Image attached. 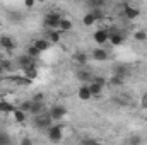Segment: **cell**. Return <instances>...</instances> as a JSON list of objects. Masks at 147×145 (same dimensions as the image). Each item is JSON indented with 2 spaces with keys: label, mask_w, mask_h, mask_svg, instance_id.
<instances>
[{
  "label": "cell",
  "mask_w": 147,
  "mask_h": 145,
  "mask_svg": "<svg viewBox=\"0 0 147 145\" xmlns=\"http://www.w3.org/2000/svg\"><path fill=\"white\" fill-rule=\"evenodd\" d=\"M34 126L39 128V130H46L48 126H51V123H53V118L50 116V113L48 111H43V113H39L34 116Z\"/></svg>",
  "instance_id": "1"
},
{
  "label": "cell",
  "mask_w": 147,
  "mask_h": 145,
  "mask_svg": "<svg viewBox=\"0 0 147 145\" xmlns=\"http://www.w3.org/2000/svg\"><path fill=\"white\" fill-rule=\"evenodd\" d=\"M60 19H62V14H58V12H48L46 15H45V21H43V24H45V28L46 29H58V26H60Z\"/></svg>",
  "instance_id": "2"
},
{
  "label": "cell",
  "mask_w": 147,
  "mask_h": 145,
  "mask_svg": "<svg viewBox=\"0 0 147 145\" xmlns=\"http://www.w3.org/2000/svg\"><path fill=\"white\" fill-rule=\"evenodd\" d=\"M45 132H46L50 142H60L62 137H63V126H62V125H51V126H48Z\"/></svg>",
  "instance_id": "3"
},
{
  "label": "cell",
  "mask_w": 147,
  "mask_h": 145,
  "mask_svg": "<svg viewBox=\"0 0 147 145\" xmlns=\"http://www.w3.org/2000/svg\"><path fill=\"white\" fill-rule=\"evenodd\" d=\"M48 113H50V116L53 118V121H60L62 118H65L67 108L62 106V104H57V106H51V108L48 109Z\"/></svg>",
  "instance_id": "4"
},
{
  "label": "cell",
  "mask_w": 147,
  "mask_h": 145,
  "mask_svg": "<svg viewBox=\"0 0 147 145\" xmlns=\"http://www.w3.org/2000/svg\"><path fill=\"white\" fill-rule=\"evenodd\" d=\"M34 60H36V58H33L31 55H28V53H22V55H19V56L16 58V65H17L19 68H26V67L33 65V63H34Z\"/></svg>",
  "instance_id": "5"
},
{
  "label": "cell",
  "mask_w": 147,
  "mask_h": 145,
  "mask_svg": "<svg viewBox=\"0 0 147 145\" xmlns=\"http://www.w3.org/2000/svg\"><path fill=\"white\" fill-rule=\"evenodd\" d=\"M0 46H2L5 51H14V50H16V41L12 39V36L3 34V36H0Z\"/></svg>",
  "instance_id": "6"
},
{
  "label": "cell",
  "mask_w": 147,
  "mask_h": 145,
  "mask_svg": "<svg viewBox=\"0 0 147 145\" xmlns=\"http://www.w3.org/2000/svg\"><path fill=\"white\" fill-rule=\"evenodd\" d=\"M92 36H94V41H96L99 46H103V44L108 43V39H110V31H108V29H98Z\"/></svg>",
  "instance_id": "7"
},
{
  "label": "cell",
  "mask_w": 147,
  "mask_h": 145,
  "mask_svg": "<svg viewBox=\"0 0 147 145\" xmlns=\"http://www.w3.org/2000/svg\"><path fill=\"white\" fill-rule=\"evenodd\" d=\"M123 39H125V36H123V33L120 31V29H113V31H110V41L113 46H120L121 43H123Z\"/></svg>",
  "instance_id": "8"
},
{
  "label": "cell",
  "mask_w": 147,
  "mask_h": 145,
  "mask_svg": "<svg viewBox=\"0 0 147 145\" xmlns=\"http://www.w3.org/2000/svg\"><path fill=\"white\" fill-rule=\"evenodd\" d=\"M45 38L51 43V44H57L60 43V38H62V31L60 29H46L45 33Z\"/></svg>",
  "instance_id": "9"
},
{
  "label": "cell",
  "mask_w": 147,
  "mask_h": 145,
  "mask_svg": "<svg viewBox=\"0 0 147 145\" xmlns=\"http://www.w3.org/2000/svg\"><path fill=\"white\" fill-rule=\"evenodd\" d=\"M123 15H125L128 21H134V19H137V17L140 15V10H139L137 7H132V5H125V9H123Z\"/></svg>",
  "instance_id": "10"
},
{
  "label": "cell",
  "mask_w": 147,
  "mask_h": 145,
  "mask_svg": "<svg viewBox=\"0 0 147 145\" xmlns=\"http://www.w3.org/2000/svg\"><path fill=\"white\" fill-rule=\"evenodd\" d=\"M75 77H77V80H80L84 84H87V82L92 80V73H91V70H87V68H79L75 72Z\"/></svg>",
  "instance_id": "11"
},
{
  "label": "cell",
  "mask_w": 147,
  "mask_h": 145,
  "mask_svg": "<svg viewBox=\"0 0 147 145\" xmlns=\"http://www.w3.org/2000/svg\"><path fill=\"white\" fill-rule=\"evenodd\" d=\"M113 75H118V77H121V79H127V77L130 75V68H128L127 65L118 63V65L113 67Z\"/></svg>",
  "instance_id": "12"
},
{
  "label": "cell",
  "mask_w": 147,
  "mask_h": 145,
  "mask_svg": "<svg viewBox=\"0 0 147 145\" xmlns=\"http://www.w3.org/2000/svg\"><path fill=\"white\" fill-rule=\"evenodd\" d=\"M9 79H10L16 85H24V87H26V85H31V82H33V80H31L29 77H26V75H10Z\"/></svg>",
  "instance_id": "13"
},
{
  "label": "cell",
  "mask_w": 147,
  "mask_h": 145,
  "mask_svg": "<svg viewBox=\"0 0 147 145\" xmlns=\"http://www.w3.org/2000/svg\"><path fill=\"white\" fill-rule=\"evenodd\" d=\"M77 97H79L80 101H89V99L92 97V94H91V91H89V85H87V84H84V85H80V87H79V91H77Z\"/></svg>",
  "instance_id": "14"
},
{
  "label": "cell",
  "mask_w": 147,
  "mask_h": 145,
  "mask_svg": "<svg viewBox=\"0 0 147 145\" xmlns=\"http://www.w3.org/2000/svg\"><path fill=\"white\" fill-rule=\"evenodd\" d=\"M91 56H92V60H96V62H106V60L110 58L108 51H106V50H103V48H98V50H94Z\"/></svg>",
  "instance_id": "15"
},
{
  "label": "cell",
  "mask_w": 147,
  "mask_h": 145,
  "mask_svg": "<svg viewBox=\"0 0 147 145\" xmlns=\"http://www.w3.org/2000/svg\"><path fill=\"white\" fill-rule=\"evenodd\" d=\"M72 60L79 65H86L87 63V53L86 51H75L72 55Z\"/></svg>",
  "instance_id": "16"
},
{
  "label": "cell",
  "mask_w": 147,
  "mask_h": 145,
  "mask_svg": "<svg viewBox=\"0 0 147 145\" xmlns=\"http://www.w3.org/2000/svg\"><path fill=\"white\" fill-rule=\"evenodd\" d=\"M72 28H74V22L70 21V19H67V17H62V19H60V26H58V29H60L62 33H69Z\"/></svg>",
  "instance_id": "17"
},
{
  "label": "cell",
  "mask_w": 147,
  "mask_h": 145,
  "mask_svg": "<svg viewBox=\"0 0 147 145\" xmlns=\"http://www.w3.org/2000/svg\"><path fill=\"white\" fill-rule=\"evenodd\" d=\"M43 111H45V101H33V106L29 109V113L33 116H36V114L43 113Z\"/></svg>",
  "instance_id": "18"
},
{
  "label": "cell",
  "mask_w": 147,
  "mask_h": 145,
  "mask_svg": "<svg viewBox=\"0 0 147 145\" xmlns=\"http://www.w3.org/2000/svg\"><path fill=\"white\" fill-rule=\"evenodd\" d=\"M87 85H89V91H91V94H92V96H99V94H101V91H103V85H101V84H98V82H94V80L87 82Z\"/></svg>",
  "instance_id": "19"
},
{
  "label": "cell",
  "mask_w": 147,
  "mask_h": 145,
  "mask_svg": "<svg viewBox=\"0 0 147 145\" xmlns=\"http://www.w3.org/2000/svg\"><path fill=\"white\" fill-rule=\"evenodd\" d=\"M24 70V75L26 77H29L31 80H34L38 77V68H36V63H33V65H29V67H26V68H22Z\"/></svg>",
  "instance_id": "20"
},
{
  "label": "cell",
  "mask_w": 147,
  "mask_h": 145,
  "mask_svg": "<svg viewBox=\"0 0 147 145\" xmlns=\"http://www.w3.org/2000/svg\"><path fill=\"white\" fill-rule=\"evenodd\" d=\"M14 109L16 106L12 104V103H9V101H0V113H5V114H9V113H14Z\"/></svg>",
  "instance_id": "21"
},
{
  "label": "cell",
  "mask_w": 147,
  "mask_h": 145,
  "mask_svg": "<svg viewBox=\"0 0 147 145\" xmlns=\"http://www.w3.org/2000/svg\"><path fill=\"white\" fill-rule=\"evenodd\" d=\"M34 46H38L41 51H46V50H50V46H51V43L46 39V38H41V39H36L34 43H33Z\"/></svg>",
  "instance_id": "22"
},
{
  "label": "cell",
  "mask_w": 147,
  "mask_h": 145,
  "mask_svg": "<svg viewBox=\"0 0 147 145\" xmlns=\"http://www.w3.org/2000/svg\"><path fill=\"white\" fill-rule=\"evenodd\" d=\"M106 2L108 0H86V5L89 7V9H103L105 5H106Z\"/></svg>",
  "instance_id": "23"
},
{
  "label": "cell",
  "mask_w": 147,
  "mask_h": 145,
  "mask_svg": "<svg viewBox=\"0 0 147 145\" xmlns=\"http://www.w3.org/2000/svg\"><path fill=\"white\" fill-rule=\"evenodd\" d=\"M14 119L17 123H24L26 121V111H22L21 108H16L14 109Z\"/></svg>",
  "instance_id": "24"
},
{
  "label": "cell",
  "mask_w": 147,
  "mask_h": 145,
  "mask_svg": "<svg viewBox=\"0 0 147 145\" xmlns=\"http://www.w3.org/2000/svg\"><path fill=\"white\" fill-rule=\"evenodd\" d=\"M94 22H98V21L94 19V15H92L91 12H87V14L82 17V24H84V26H92Z\"/></svg>",
  "instance_id": "25"
},
{
  "label": "cell",
  "mask_w": 147,
  "mask_h": 145,
  "mask_svg": "<svg viewBox=\"0 0 147 145\" xmlns=\"http://www.w3.org/2000/svg\"><path fill=\"white\" fill-rule=\"evenodd\" d=\"M26 53H28V55H31L33 58H38V56H39V55H41L43 51H41V50H39L38 46H34V44H31V46H29V48L26 50Z\"/></svg>",
  "instance_id": "26"
},
{
  "label": "cell",
  "mask_w": 147,
  "mask_h": 145,
  "mask_svg": "<svg viewBox=\"0 0 147 145\" xmlns=\"http://www.w3.org/2000/svg\"><path fill=\"white\" fill-rule=\"evenodd\" d=\"M89 12L94 15V19H96V21H103V19H105V12H103V9H101V7H99V9H91Z\"/></svg>",
  "instance_id": "27"
},
{
  "label": "cell",
  "mask_w": 147,
  "mask_h": 145,
  "mask_svg": "<svg viewBox=\"0 0 147 145\" xmlns=\"http://www.w3.org/2000/svg\"><path fill=\"white\" fill-rule=\"evenodd\" d=\"M134 38H135L137 41H146L147 39V33L146 31H135V33H134Z\"/></svg>",
  "instance_id": "28"
},
{
  "label": "cell",
  "mask_w": 147,
  "mask_h": 145,
  "mask_svg": "<svg viewBox=\"0 0 147 145\" xmlns=\"http://www.w3.org/2000/svg\"><path fill=\"white\" fill-rule=\"evenodd\" d=\"M31 106H33V99H31V101H22L19 108L22 109V111H26V113H29V109H31Z\"/></svg>",
  "instance_id": "29"
},
{
  "label": "cell",
  "mask_w": 147,
  "mask_h": 145,
  "mask_svg": "<svg viewBox=\"0 0 147 145\" xmlns=\"http://www.w3.org/2000/svg\"><path fill=\"white\" fill-rule=\"evenodd\" d=\"M123 80H125V79H121V77H118V75H113L110 82H111V85H121Z\"/></svg>",
  "instance_id": "30"
},
{
  "label": "cell",
  "mask_w": 147,
  "mask_h": 145,
  "mask_svg": "<svg viewBox=\"0 0 147 145\" xmlns=\"http://www.w3.org/2000/svg\"><path fill=\"white\" fill-rule=\"evenodd\" d=\"M0 65H2V68H3L5 72L12 68V62H10V60H0Z\"/></svg>",
  "instance_id": "31"
},
{
  "label": "cell",
  "mask_w": 147,
  "mask_h": 145,
  "mask_svg": "<svg viewBox=\"0 0 147 145\" xmlns=\"http://www.w3.org/2000/svg\"><path fill=\"white\" fill-rule=\"evenodd\" d=\"M5 144H10V137L0 132V145H5Z\"/></svg>",
  "instance_id": "32"
},
{
  "label": "cell",
  "mask_w": 147,
  "mask_h": 145,
  "mask_svg": "<svg viewBox=\"0 0 147 145\" xmlns=\"http://www.w3.org/2000/svg\"><path fill=\"white\" fill-rule=\"evenodd\" d=\"M9 15H10V19H12V22H19V21L22 19V15H21L19 12H10Z\"/></svg>",
  "instance_id": "33"
},
{
  "label": "cell",
  "mask_w": 147,
  "mask_h": 145,
  "mask_svg": "<svg viewBox=\"0 0 147 145\" xmlns=\"http://www.w3.org/2000/svg\"><path fill=\"white\" fill-rule=\"evenodd\" d=\"M34 3H36V0H24V7L26 9H33Z\"/></svg>",
  "instance_id": "34"
},
{
  "label": "cell",
  "mask_w": 147,
  "mask_h": 145,
  "mask_svg": "<svg viewBox=\"0 0 147 145\" xmlns=\"http://www.w3.org/2000/svg\"><path fill=\"white\" fill-rule=\"evenodd\" d=\"M92 80H94V82H98V84H101L103 87H105V84H106V80H105L103 77H92Z\"/></svg>",
  "instance_id": "35"
},
{
  "label": "cell",
  "mask_w": 147,
  "mask_h": 145,
  "mask_svg": "<svg viewBox=\"0 0 147 145\" xmlns=\"http://www.w3.org/2000/svg\"><path fill=\"white\" fill-rule=\"evenodd\" d=\"M140 104H142V108L147 109V92L142 96V99H140Z\"/></svg>",
  "instance_id": "36"
},
{
  "label": "cell",
  "mask_w": 147,
  "mask_h": 145,
  "mask_svg": "<svg viewBox=\"0 0 147 145\" xmlns=\"http://www.w3.org/2000/svg\"><path fill=\"white\" fill-rule=\"evenodd\" d=\"M33 101H45V96L43 94H34L33 96Z\"/></svg>",
  "instance_id": "37"
},
{
  "label": "cell",
  "mask_w": 147,
  "mask_h": 145,
  "mask_svg": "<svg viewBox=\"0 0 147 145\" xmlns=\"http://www.w3.org/2000/svg\"><path fill=\"white\" fill-rule=\"evenodd\" d=\"M98 140H94V138H84L82 140V144H96Z\"/></svg>",
  "instance_id": "38"
},
{
  "label": "cell",
  "mask_w": 147,
  "mask_h": 145,
  "mask_svg": "<svg viewBox=\"0 0 147 145\" xmlns=\"http://www.w3.org/2000/svg\"><path fill=\"white\" fill-rule=\"evenodd\" d=\"M130 144H140V138L139 137H134V138H130Z\"/></svg>",
  "instance_id": "39"
},
{
  "label": "cell",
  "mask_w": 147,
  "mask_h": 145,
  "mask_svg": "<svg viewBox=\"0 0 147 145\" xmlns=\"http://www.w3.org/2000/svg\"><path fill=\"white\" fill-rule=\"evenodd\" d=\"M21 144L22 145H29L31 144V138H24V140H21Z\"/></svg>",
  "instance_id": "40"
},
{
  "label": "cell",
  "mask_w": 147,
  "mask_h": 145,
  "mask_svg": "<svg viewBox=\"0 0 147 145\" xmlns=\"http://www.w3.org/2000/svg\"><path fill=\"white\" fill-rule=\"evenodd\" d=\"M39 2H45V0H39Z\"/></svg>",
  "instance_id": "41"
}]
</instances>
